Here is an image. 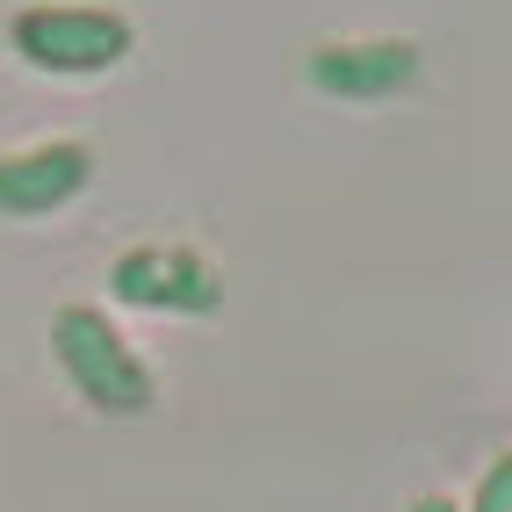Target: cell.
<instances>
[{"instance_id":"6","label":"cell","mask_w":512,"mask_h":512,"mask_svg":"<svg viewBox=\"0 0 512 512\" xmlns=\"http://www.w3.org/2000/svg\"><path fill=\"white\" fill-rule=\"evenodd\" d=\"M476 512H512V462L505 455L484 469V484H476Z\"/></svg>"},{"instance_id":"1","label":"cell","mask_w":512,"mask_h":512,"mask_svg":"<svg viewBox=\"0 0 512 512\" xmlns=\"http://www.w3.org/2000/svg\"><path fill=\"white\" fill-rule=\"evenodd\" d=\"M51 354L65 368V383L109 419H145L159 404V383H152L145 354L130 347V339L109 325V311H94V303H65L51 318Z\"/></svg>"},{"instance_id":"7","label":"cell","mask_w":512,"mask_h":512,"mask_svg":"<svg viewBox=\"0 0 512 512\" xmlns=\"http://www.w3.org/2000/svg\"><path fill=\"white\" fill-rule=\"evenodd\" d=\"M412 512H462L455 498H440V491H426V498H412Z\"/></svg>"},{"instance_id":"5","label":"cell","mask_w":512,"mask_h":512,"mask_svg":"<svg viewBox=\"0 0 512 512\" xmlns=\"http://www.w3.org/2000/svg\"><path fill=\"white\" fill-rule=\"evenodd\" d=\"M94 181L87 145H29L0 159V217H51L65 202H80Z\"/></svg>"},{"instance_id":"3","label":"cell","mask_w":512,"mask_h":512,"mask_svg":"<svg viewBox=\"0 0 512 512\" xmlns=\"http://www.w3.org/2000/svg\"><path fill=\"white\" fill-rule=\"evenodd\" d=\"M109 289L130 303V311H174V318H210L224 303V275L195 246H130L116 267H109Z\"/></svg>"},{"instance_id":"4","label":"cell","mask_w":512,"mask_h":512,"mask_svg":"<svg viewBox=\"0 0 512 512\" xmlns=\"http://www.w3.org/2000/svg\"><path fill=\"white\" fill-rule=\"evenodd\" d=\"M419 44L404 37H354V44H318L303 58V80L332 101H390L419 80Z\"/></svg>"},{"instance_id":"2","label":"cell","mask_w":512,"mask_h":512,"mask_svg":"<svg viewBox=\"0 0 512 512\" xmlns=\"http://www.w3.org/2000/svg\"><path fill=\"white\" fill-rule=\"evenodd\" d=\"M8 44H15L22 65H37V73L94 80V73H109V65L130 58L138 29H130V15L94 8V0H37V8H22L8 22Z\"/></svg>"}]
</instances>
